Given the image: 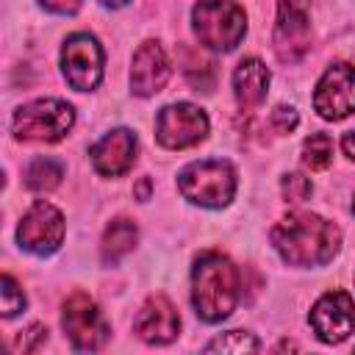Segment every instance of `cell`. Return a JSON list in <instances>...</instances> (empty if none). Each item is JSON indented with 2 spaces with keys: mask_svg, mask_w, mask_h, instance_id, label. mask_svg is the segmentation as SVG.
Returning <instances> with one entry per match:
<instances>
[{
  "mask_svg": "<svg viewBox=\"0 0 355 355\" xmlns=\"http://www.w3.org/2000/svg\"><path fill=\"white\" fill-rule=\"evenodd\" d=\"M272 244L291 266H322L338 252L341 230L316 214H288L275 225Z\"/></svg>",
  "mask_w": 355,
  "mask_h": 355,
  "instance_id": "1",
  "label": "cell"
},
{
  "mask_svg": "<svg viewBox=\"0 0 355 355\" xmlns=\"http://www.w3.org/2000/svg\"><path fill=\"white\" fill-rule=\"evenodd\" d=\"M191 302L202 322H222L233 313L239 302V272L219 255L205 252L191 269Z\"/></svg>",
  "mask_w": 355,
  "mask_h": 355,
  "instance_id": "2",
  "label": "cell"
},
{
  "mask_svg": "<svg viewBox=\"0 0 355 355\" xmlns=\"http://www.w3.org/2000/svg\"><path fill=\"white\" fill-rule=\"evenodd\" d=\"M191 28L202 47L227 53L244 39L247 17L233 0H200L191 11Z\"/></svg>",
  "mask_w": 355,
  "mask_h": 355,
  "instance_id": "3",
  "label": "cell"
},
{
  "mask_svg": "<svg viewBox=\"0 0 355 355\" xmlns=\"http://www.w3.org/2000/svg\"><path fill=\"white\" fill-rule=\"evenodd\" d=\"M180 194L202 208H222L233 200L236 172L227 161H194L178 175Z\"/></svg>",
  "mask_w": 355,
  "mask_h": 355,
  "instance_id": "4",
  "label": "cell"
},
{
  "mask_svg": "<svg viewBox=\"0 0 355 355\" xmlns=\"http://www.w3.org/2000/svg\"><path fill=\"white\" fill-rule=\"evenodd\" d=\"M75 122L72 108L64 100H33L14 114V136L19 141H61Z\"/></svg>",
  "mask_w": 355,
  "mask_h": 355,
  "instance_id": "5",
  "label": "cell"
},
{
  "mask_svg": "<svg viewBox=\"0 0 355 355\" xmlns=\"http://www.w3.org/2000/svg\"><path fill=\"white\" fill-rule=\"evenodd\" d=\"M61 324H64V333H67L69 344L75 349H80V352L100 349L105 344V338H108V324H105L100 308L83 291H75L72 297H67L64 313H61Z\"/></svg>",
  "mask_w": 355,
  "mask_h": 355,
  "instance_id": "6",
  "label": "cell"
},
{
  "mask_svg": "<svg viewBox=\"0 0 355 355\" xmlns=\"http://www.w3.org/2000/svg\"><path fill=\"white\" fill-rule=\"evenodd\" d=\"M311 0H280L277 22H275V53L283 64L300 61L311 47V22H308Z\"/></svg>",
  "mask_w": 355,
  "mask_h": 355,
  "instance_id": "7",
  "label": "cell"
},
{
  "mask_svg": "<svg viewBox=\"0 0 355 355\" xmlns=\"http://www.w3.org/2000/svg\"><path fill=\"white\" fill-rule=\"evenodd\" d=\"M61 69L75 92H92L103 78V47L89 33H72L61 47Z\"/></svg>",
  "mask_w": 355,
  "mask_h": 355,
  "instance_id": "8",
  "label": "cell"
},
{
  "mask_svg": "<svg viewBox=\"0 0 355 355\" xmlns=\"http://www.w3.org/2000/svg\"><path fill=\"white\" fill-rule=\"evenodd\" d=\"M155 136L169 150H183L208 136V116L191 103H172L158 111Z\"/></svg>",
  "mask_w": 355,
  "mask_h": 355,
  "instance_id": "9",
  "label": "cell"
},
{
  "mask_svg": "<svg viewBox=\"0 0 355 355\" xmlns=\"http://www.w3.org/2000/svg\"><path fill=\"white\" fill-rule=\"evenodd\" d=\"M17 239H19V247L33 252V255H50L58 250V244L64 241V216L55 205L44 202V200H36L22 222H19V230H17Z\"/></svg>",
  "mask_w": 355,
  "mask_h": 355,
  "instance_id": "10",
  "label": "cell"
},
{
  "mask_svg": "<svg viewBox=\"0 0 355 355\" xmlns=\"http://www.w3.org/2000/svg\"><path fill=\"white\" fill-rule=\"evenodd\" d=\"M313 108L322 119H344L355 114V69L349 64H333L324 69L316 92Z\"/></svg>",
  "mask_w": 355,
  "mask_h": 355,
  "instance_id": "11",
  "label": "cell"
},
{
  "mask_svg": "<svg viewBox=\"0 0 355 355\" xmlns=\"http://www.w3.org/2000/svg\"><path fill=\"white\" fill-rule=\"evenodd\" d=\"M311 327L324 344H338L355 330V302L347 291H327L311 311Z\"/></svg>",
  "mask_w": 355,
  "mask_h": 355,
  "instance_id": "12",
  "label": "cell"
},
{
  "mask_svg": "<svg viewBox=\"0 0 355 355\" xmlns=\"http://www.w3.org/2000/svg\"><path fill=\"white\" fill-rule=\"evenodd\" d=\"M89 155H92L94 169L103 178L125 175L136 161V136L125 128H116V130L105 133L97 144H92Z\"/></svg>",
  "mask_w": 355,
  "mask_h": 355,
  "instance_id": "13",
  "label": "cell"
},
{
  "mask_svg": "<svg viewBox=\"0 0 355 355\" xmlns=\"http://www.w3.org/2000/svg\"><path fill=\"white\" fill-rule=\"evenodd\" d=\"M169 80V58L158 42H144L133 53L130 67V89L141 97L158 94Z\"/></svg>",
  "mask_w": 355,
  "mask_h": 355,
  "instance_id": "14",
  "label": "cell"
},
{
  "mask_svg": "<svg viewBox=\"0 0 355 355\" xmlns=\"http://www.w3.org/2000/svg\"><path fill=\"white\" fill-rule=\"evenodd\" d=\"M133 327H136L139 338L147 344H169L180 333V316L166 297L155 294L141 305Z\"/></svg>",
  "mask_w": 355,
  "mask_h": 355,
  "instance_id": "15",
  "label": "cell"
},
{
  "mask_svg": "<svg viewBox=\"0 0 355 355\" xmlns=\"http://www.w3.org/2000/svg\"><path fill=\"white\" fill-rule=\"evenodd\" d=\"M269 89V69L258 58H244L233 72V92L241 108H252L263 103Z\"/></svg>",
  "mask_w": 355,
  "mask_h": 355,
  "instance_id": "16",
  "label": "cell"
},
{
  "mask_svg": "<svg viewBox=\"0 0 355 355\" xmlns=\"http://www.w3.org/2000/svg\"><path fill=\"white\" fill-rule=\"evenodd\" d=\"M136 239H139V230L130 219H114L103 233V261L116 263L122 255L133 250Z\"/></svg>",
  "mask_w": 355,
  "mask_h": 355,
  "instance_id": "17",
  "label": "cell"
},
{
  "mask_svg": "<svg viewBox=\"0 0 355 355\" xmlns=\"http://www.w3.org/2000/svg\"><path fill=\"white\" fill-rule=\"evenodd\" d=\"M180 55H183V75H186V80H189L197 92H211L214 78H216L214 61H208V58H202L200 53L186 50V47L180 50Z\"/></svg>",
  "mask_w": 355,
  "mask_h": 355,
  "instance_id": "18",
  "label": "cell"
},
{
  "mask_svg": "<svg viewBox=\"0 0 355 355\" xmlns=\"http://www.w3.org/2000/svg\"><path fill=\"white\" fill-rule=\"evenodd\" d=\"M64 178V166L53 158H36L28 172H25V186L33 189V191H50L61 183Z\"/></svg>",
  "mask_w": 355,
  "mask_h": 355,
  "instance_id": "19",
  "label": "cell"
},
{
  "mask_svg": "<svg viewBox=\"0 0 355 355\" xmlns=\"http://www.w3.org/2000/svg\"><path fill=\"white\" fill-rule=\"evenodd\" d=\"M333 161V139L327 133H311L302 144V164L313 172L330 166Z\"/></svg>",
  "mask_w": 355,
  "mask_h": 355,
  "instance_id": "20",
  "label": "cell"
},
{
  "mask_svg": "<svg viewBox=\"0 0 355 355\" xmlns=\"http://www.w3.org/2000/svg\"><path fill=\"white\" fill-rule=\"evenodd\" d=\"M208 352H255L258 349V338L241 330H230L219 338H214L211 344H205Z\"/></svg>",
  "mask_w": 355,
  "mask_h": 355,
  "instance_id": "21",
  "label": "cell"
},
{
  "mask_svg": "<svg viewBox=\"0 0 355 355\" xmlns=\"http://www.w3.org/2000/svg\"><path fill=\"white\" fill-rule=\"evenodd\" d=\"M280 186H283V197H286V202H291V205H300V202H305V200L311 197V180H308L305 175L291 172V175L283 178Z\"/></svg>",
  "mask_w": 355,
  "mask_h": 355,
  "instance_id": "22",
  "label": "cell"
},
{
  "mask_svg": "<svg viewBox=\"0 0 355 355\" xmlns=\"http://www.w3.org/2000/svg\"><path fill=\"white\" fill-rule=\"evenodd\" d=\"M25 308V294L22 288L14 283L11 275H3V316L11 319L14 313H19Z\"/></svg>",
  "mask_w": 355,
  "mask_h": 355,
  "instance_id": "23",
  "label": "cell"
},
{
  "mask_svg": "<svg viewBox=\"0 0 355 355\" xmlns=\"http://www.w3.org/2000/svg\"><path fill=\"white\" fill-rule=\"evenodd\" d=\"M272 128H275L277 133L294 130V128H297V111H294V108H286V105L275 108V111H272Z\"/></svg>",
  "mask_w": 355,
  "mask_h": 355,
  "instance_id": "24",
  "label": "cell"
},
{
  "mask_svg": "<svg viewBox=\"0 0 355 355\" xmlns=\"http://www.w3.org/2000/svg\"><path fill=\"white\" fill-rule=\"evenodd\" d=\"M47 338V327H42V324H33V327H28L22 336H19V341H17V349H22V352H31V349H36L42 341Z\"/></svg>",
  "mask_w": 355,
  "mask_h": 355,
  "instance_id": "25",
  "label": "cell"
},
{
  "mask_svg": "<svg viewBox=\"0 0 355 355\" xmlns=\"http://www.w3.org/2000/svg\"><path fill=\"white\" fill-rule=\"evenodd\" d=\"M53 14H75L80 8V0H39Z\"/></svg>",
  "mask_w": 355,
  "mask_h": 355,
  "instance_id": "26",
  "label": "cell"
},
{
  "mask_svg": "<svg viewBox=\"0 0 355 355\" xmlns=\"http://www.w3.org/2000/svg\"><path fill=\"white\" fill-rule=\"evenodd\" d=\"M341 147H344V153L355 161V130H349L347 136H344V141H341Z\"/></svg>",
  "mask_w": 355,
  "mask_h": 355,
  "instance_id": "27",
  "label": "cell"
},
{
  "mask_svg": "<svg viewBox=\"0 0 355 355\" xmlns=\"http://www.w3.org/2000/svg\"><path fill=\"white\" fill-rule=\"evenodd\" d=\"M136 194H139L141 200H147V194H150V178H141V183L136 186Z\"/></svg>",
  "mask_w": 355,
  "mask_h": 355,
  "instance_id": "28",
  "label": "cell"
},
{
  "mask_svg": "<svg viewBox=\"0 0 355 355\" xmlns=\"http://www.w3.org/2000/svg\"><path fill=\"white\" fill-rule=\"evenodd\" d=\"M103 6H111V8H119V6H125L128 0H100Z\"/></svg>",
  "mask_w": 355,
  "mask_h": 355,
  "instance_id": "29",
  "label": "cell"
},
{
  "mask_svg": "<svg viewBox=\"0 0 355 355\" xmlns=\"http://www.w3.org/2000/svg\"><path fill=\"white\" fill-rule=\"evenodd\" d=\"M352 211H355V202H352Z\"/></svg>",
  "mask_w": 355,
  "mask_h": 355,
  "instance_id": "30",
  "label": "cell"
}]
</instances>
